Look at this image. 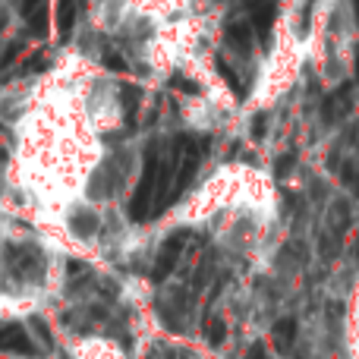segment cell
<instances>
[{
	"label": "cell",
	"instance_id": "6da1fadb",
	"mask_svg": "<svg viewBox=\"0 0 359 359\" xmlns=\"http://www.w3.org/2000/svg\"><path fill=\"white\" fill-rule=\"evenodd\" d=\"M0 350H4V353H16V356H29V359L41 353L22 325H4V328H0Z\"/></svg>",
	"mask_w": 359,
	"mask_h": 359
},
{
	"label": "cell",
	"instance_id": "7a4b0ae2",
	"mask_svg": "<svg viewBox=\"0 0 359 359\" xmlns=\"http://www.w3.org/2000/svg\"><path fill=\"white\" fill-rule=\"evenodd\" d=\"M183 246H186V236H170L168 243L161 246V252H158V262H155V280H164L170 271H174V265H177V259H180V252H183Z\"/></svg>",
	"mask_w": 359,
	"mask_h": 359
},
{
	"label": "cell",
	"instance_id": "3957f363",
	"mask_svg": "<svg viewBox=\"0 0 359 359\" xmlns=\"http://www.w3.org/2000/svg\"><path fill=\"white\" fill-rule=\"evenodd\" d=\"M73 230L79 236H92L98 230V217L92 211H79V215H73Z\"/></svg>",
	"mask_w": 359,
	"mask_h": 359
},
{
	"label": "cell",
	"instance_id": "277c9868",
	"mask_svg": "<svg viewBox=\"0 0 359 359\" xmlns=\"http://www.w3.org/2000/svg\"><path fill=\"white\" fill-rule=\"evenodd\" d=\"M274 337H278L280 347H290L293 337H297V322H293V318H280V322L274 325Z\"/></svg>",
	"mask_w": 359,
	"mask_h": 359
},
{
	"label": "cell",
	"instance_id": "5b68a950",
	"mask_svg": "<svg viewBox=\"0 0 359 359\" xmlns=\"http://www.w3.org/2000/svg\"><path fill=\"white\" fill-rule=\"evenodd\" d=\"M205 337H208V344H221L224 337H227V328H224V322L217 316H211L208 322H205Z\"/></svg>",
	"mask_w": 359,
	"mask_h": 359
},
{
	"label": "cell",
	"instance_id": "8992f818",
	"mask_svg": "<svg viewBox=\"0 0 359 359\" xmlns=\"http://www.w3.org/2000/svg\"><path fill=\"white\" fill-rule=\"evenodd\" d=\"M32 328H35V331H38V334H41V341H44V344H48V347H50V331H48V325H44V322H41V318H35V322H32Z\"/></svg>",
	"mask_w": 359,
	"mask_h": 359
},
{
	"label": "cell",
	"instance_id": "52a82bcc",
	"mask_svg": "<svg viewBox=\"0 0 359 359\" xmlns=\"http://www.w3.org/2000/svg\"><path fill=\"white\" fill-rule=\"evenodd\" d=\"M246 359H268L265 347H262V344H252V347H249V353H246Z\"/></svg>",
	"mask_w": 359,
	"mask_h": 359
}]
</instances>
